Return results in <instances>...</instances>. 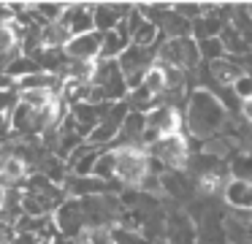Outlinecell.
<instances>
[{"mask_svg":"<svg viewBox=\"0 0 252 244\" xmlns=\"http://www.w3.org/2000/svg\"><path fill=\"white\" fill-rule=\"evenodd\" d=\"M138 87H144L155 101L163 98L165 92L171 90V68H168V65H163L160 60H155V63L147 68V73H144V79H141V84H138Z\"/></svg>","mask_w":252,"mask_h":244,"instance_id":"obj_7","label":"cell"},{"mask_svg":"<svg viewBox=\"0 0 252 244\" xmlns=\"http://www.w3.org/2000/svg\"><path fill=\"white\" fill-rule=\"evenodd\" d=\"M228 179L220 168H212V171H203V174H195V193L201 195H217L225 190Z\"/></svg>","mask_w":252,"mask_h":244,"instance_id":"obj_9","label":"cell"},{"mask_svg":"<svg viewBox=\"0 0 252 244\" xmlns=\"http://www.w3.org/2000/svg\"><path fill=\"white\" fill-rule=\"evenodd\" d=\"M225 201L233 206L236 211H252V182H241V179H230L222 190Z\"/></svg>","mask_w":252,"mask_h":244,"instance_id":"obj_8","label":"cell"},{"mask_svg":"<svg viewBox=\"0 0 252 244\" xmlns=\"http://www.w3.org/2000/svg\"><path fill=\"white\" fill-rule=\"evenodd\" d=\"M87 244H117L111 228H93L87 231Z\"/></svg>","mask_w":252,"mask_h":244,"instance_id":"obj_14","label":"cell"},{"mask_svg":"<svg viewBox=\"0 0 252 244\" xmlns=\"http://www.w3.org/2000/svg\"><path fill=\"white\" fill-rule=\"evenodd\" d=\"M57 228L63 236L68 239H79L87 228V217H84V206L82 201H65L57 206Z\"/></svg>","mask_w":252,"mask_h":244,"instance_id":"obj_6","label":"cell"},{"mask_svg":"<svg viewBox=\"0 0 252 244\" xmlns=\"http://www.w3.org/2000/svg\"><path fill=\"white\" fill-rule=\"evenodd\" d=\"M149 174H152L149 149L136 144V146H114L109 152H100L93 176L103 179V182L114 179L125 187H144Z\"/></svg>","mask_w":252,"mask_h":244,"instance_id":"obj_1","label":"cell"},{"mask_svg":"<svg viewBox=\"0 0 252 244\" xmlns=\"http://www.w3.org/2000/svg\"><path fill=\"white\" fill-rule=\"evenodd\" d=\"M100 49H103V33L90 30V33H82V35H73L63 46V52L73 63H95V60H100Z\"/></svg>","mask_w":252,"mask_h":244,"instance_id":"obj_4","label":"cell"},{"mask_svg":"<svg viewBox=\"0 0 252 244\" xmlns=\"http://www.w3.org/2000/svg\"><path fill=\"white\" fill-rule=\"evenodd\" d=\"M149 157H152V163H160V166L171 168V171H187L190 157H192L190 139L185 136V130L163 136V139H158L149 146Z\"/></svg>","mask_w":252,"mask_h":244,"instance_id":"obj_3","label":"cell"},{"mask_svg":"<svg viewBox=\"0 0 252 244\" xmlns=\"http://www.w3.org/2000/svg\"><path fill=\"white\" fill-rule=\"evenodd\" d=\"M230 92H233L239 101H247V98H252V76H244V73H241L239 79L233 81Z\"/></svg>","mask_w":252,"mask_h":244,"instance_id":"obj_13","label":"cell"},{"mask_svg":"<svg viewBox=\"0 0 252 244\" xmlns=\"http://www.w3.org/2000/svg\"><path fill=\"white\" fill-rule=\"evenodd\" d=\"M19 103V92L14 87H6V90H0V111H6L8 106H17Z\"/></svg>","mask_w":252,"mask_h":244,"instance_id":"obj_15","label":"cell"},{"mask_svg":"<svg viewBox=\"0 0 252 244\" xmlns=\"http://www.w3.org/2000/svg\"><path fill=\"white\" fill-rule=\"evenodd\" d=\"M3 204H6V187L0 184V209H3Z\"/></svg>","mask_w":252,"mask_h":244,"instance_id":"obj_17","label":"cell"},{"mask_svg":"<svg viewBox=\"0 0 252 244\" xmlns=\"http://www.w3.org/2000/svg\"><path fill=\"white\" fill-rule=\"evenodd\" d=\"M209 73H212V79L220 81V84L233 87V81L241 76V68L236 65L233 57H222V60H214V63H209Z\"/></svg>","mask_w":252,"mask_h":244,"instance_id":"obj_10","label":"cell"},{"mask_svg":"<svg viewBox=\"0 0 252 244\" xmlns=\"http://www.w3.org/2000/svg\"><path fill=\"white\" fill-rule=\"evenodd\" d=\"M57 27L63 30V35L71 41L73 35H82V33L95 30V19H93V5H68L65 14L60 16V22H55ZM65 41V43H68Z\"/></svg>","mask_w":252,"mask_h":244,"instance_id":"obj_5","label":"cell"},{"mask_svg":"<svg viewBox=\"0 0 252 244\" xmlns=\"http://www.w3.org/2000/svg\"><path fill=\"white\" fill-rule=\"evenodd\" d=\"M230 176L241 182H252V152H239L230 160Z\"/></svg>","mask_w":252,"mask_h":244,"instance_id":"obj_12","label":"cell"},{"mask_svg":"<svg viewBox=\"0 0 252 244\" xmlns=\"http://www.w3.org/2000/svg\"><path fill=\"white\" fill-rule=\"evenodd\" d=\"M228 125V106L212 90H195L185 108V128L195 139H214Z\"/></svg>","mask_w":252,"mask_h":244,"instance_id":"obj_2","label":"cell"},{"mask_svg":"<svg viewBox=\"0 0 252 244\" xmlns=\"http://www.w3.org/2000/svg\"><path fill=\"white\" fill-rule=\"evenodd\" d=\"M239 114H241V119H244L247 125H252V98L239 101Z\"/></svg>","mask_w":252,"mask_h":244,"instance_id":"obj_16","label":"cell"},{"mask_svg":"<svg viewBox=\"0 0 252 244\" xmlns=\"http://www.w3.org/2000/svg\"><path fill=\"white\" fill-rule=\"evenodd\" d=\"M25 179V163L19 157H8L3 163V171H0V184L8 187V184H19Z\"/></svg>","mask_w":252,"mask_h":244,"instance_id":"obj_11","label":"cell"}]
</instances>
